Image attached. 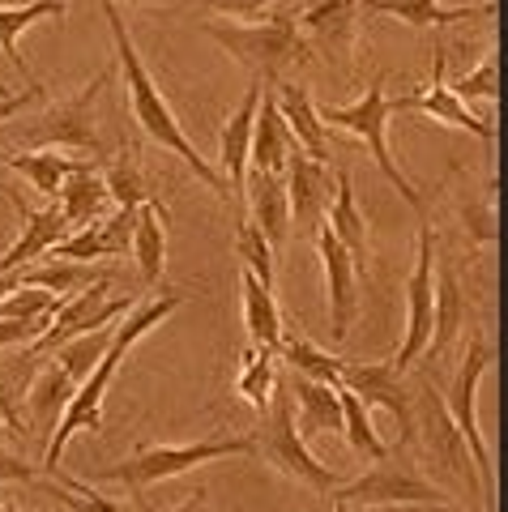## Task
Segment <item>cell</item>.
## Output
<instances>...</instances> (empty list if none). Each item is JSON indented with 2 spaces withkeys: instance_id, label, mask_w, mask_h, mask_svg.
Here are the masks:
<instances>
[{
  "instance_id": "obj_5",
  "label": "cell",
  "mask_w": 508,
  "mask_h": 512,
  "mask_svg": "<svg viewBox=\"0 0 508 512\" xmlns=\"http://www.w3.org/2000/svg\"><path fill=\"white\" fill-rule=\"evenodd\" d=\"M316 111H321V124H338V128H346V133H355L363 146L372 150V163L385 171V180L402 192V201L419 210L423 205L419 188L410 184V175L398 167V158H393V150H389L393 111H389V99H385V77H376V82L368 86V94H363L359 103H351V107H316Z\"/></svg>"
},
{
  "instance_id": "obj_19",
  "label": "cell",
  "mask_w": 508,
  "mask_h": 512,
  "mask_svg": "<svg viewBox=\"0 0 508 512\" xmlns=\"http://www.w3.org/2000/svg\"><path fill=\"white\" fill-rule=\"evenodd\" d=\"M299 18L308 47H321L329 56H346L355 47V30H359V0H312Z\"/></svg>"
},
{
  "instance_id": "obj_27",
  "label": "cell",
  "mask_w": 508,
  "mask_h": 512,
  "mask_svg": "<svg viewBox=\"0 0 508 512\" xmlns=\"http://www.w3.org/2000/svg\"><path fill=\"white\" fill-rule=\"evenodd\" d=\"M295 150V137L287 120L278 116V103L274 94H261V107H257V124H252V150H248V167L252 171H274L282 175V167H287V154Z\"/></svg>"
},
{
  "instance_id": "obj_23",
  "label": "cell",
  "mask_w": 508,
  "mask_h": 512,
  "mask_svg": "<svg viewBox=\"0 0 508 512\" xmlns=\"http://www.w3.org/2000/svg\"><path fill=\"white\" fill-rule=\"evenodd\" d=\"M274 103H278V116L287 120L291 137L304 146L308 158L316 163H329L333 150H329V137H325V124H321V111H316V99L308 94V86L299 82H274Z\"/></svg>"
},
{
  "instance_id": "obj_32",
  "label": "cell",
  "mask_w": 508,
  "mask_h": 512,
  "mask_svg": "<svg viewBox=\"0 0 508 512\" xmlns=\"http://www.w3.org/2000/svg\"><path fill=\"white\" fill-rule=\"evenodd\" d=\"M39 355L30 346H18L13 350V359H0V431H9V436H26L22 427V410H18V397H26V384L30 376L39 372Z\"/></svg>"
},
{
  "instance_id": "obj_20",
  "label": "cell",
  "mask_w": 508,
  "mask_h": 512,
  "mask_svg": "<svg viewBox=\"0 0 508 512\" xmlns=\"http://www.w3.org/2000/svg\"><path fill=\"white\" fill-rule=\"evenodd\" d=\"M13 205H18V214H22L26 222H22L18 244H13L5 256H0V274H13V269H22V265H35V256L52 252L60 239L73 231V227H69V218L60 214V205H56V201L47 205V210H30V205L18 201V197H13Z\"/></svg>"
},
{
  "instance_id": "obj_21",
  "label": "cell",
  "mask_w": 508,
  "mask_h": 512,
  "mask_svg": "<svg viewBox=\"0 0 508 512\" xmlns=\"http://www.w3.org/2000/svg\"><path fill=\"white\" fill-rule=\"evenodd\" d=\"M462 320H466V295H462V278H457L453 261L436 256V303H432V338H427L423 359H440L449 355L462 338Z\"/></svg>"
},
{
  "instance_id": "obj_16",
  "label": "cell",
  "mask_w": 508,
  "mask_h": 512,
  "mask_svg": "<svg viewBox=\"0 0 508 512\" xmlns=\"http://www.w3.org/2000/svg\"><path fill=\"white\" fill-rule=\"evenodd\" d=\"M316 239V252H321V269H325V291H329V325H333V338H346L351 333V320L359 312V269L351 261L338 239H333L329 227H321L312 235Z\"/></svg>"
},
{
  "instance_id": "obj_45",
  "label": "cell",
  "mask_w": 508,
  "mask_h": 512,
  "mask_svg": "<svg viewBox=\"0 0 508 512\" xmlns=\"http://www.w3.org/2000/svg\"><path fill=\"white\" fill-rule=\"evenodd\" d=\"M466 227L479 244H491V239H496V210H491V197L479 205V210H466Z\"/></svg>"
},
{
  "instance_id": "obj_44",
  "label": "cell",
  "mask_w": 508,
  "mask_h": 512,
  "mask_svg": "<svg viewBox=\"0 0 508 512\" xmlns=\"http://www.w3.org/2000/svg\"><path fill=\"white\" fill-rule=\"evenodd\" d=\"M39 470L30 466V461H22L18 453H9L5 444H0V483H35Z\"/></svg>"
},
{
  "instance_id": "obj_41",
  "label": "cell",
  "mask_w": 508,
  "mask_h": 512,
  "mask_svg": "<svg viewBox=\"0 0 508 512\" xmlns=\"http://www.w3.org/2000/svg\"><path fill=\"white\" fill-rule=\"evenodd\" d=\"M235 256L244 261L248 274H257L265 286H274V248L265 244V235L248 218H240V227H235Z\"/></svg>"
},
{
  "instance_id": "obj_34",
  "label": "cell",
  "mask_w": 508,
  "mask_h": 512,
  "mask_svg": "<svg viewBox=\"0 0 508 512\" xmlns=\"http://www.w3.org/2000/svg\"><path fill=\"white\" fill-rule=\"evenodd\" d=\"M9 167L18 171V175H26L35 192H43V197L56 201L60 184H65L69 175L82 167V158H69V154H56V150H35V154H13Z\"/></svg>"
},
{
  "instance_id": "obj_12",
  "label": "cell",
  "mask_w": 508,
  "mask_h": 512,
  "mask_svg": "<svg viewBox=\"0 0 508 512\" xmlns=\"http://www.w3.org/2000/svg\"><path fill=\"white\" fill-rule=\"evenodd\" d=\"M120 363H124V355H111L107 350V355L99 359V367L73 389L65 414H60V423H56V436H52V444H47V474L60 470V457H65V448H69V440L77 436V431H99L103 427V397H107V384H111V376H116Z\"/></svg>"
},
{
  "instance_id": "obj_26",
  "label": "cell",
  "mask_w": 508,
  "mask_h": 512,
  "mask_svg": "<svg viewBox=\"0 0 508 512\" xmlns=\"http://www.w3.org/2000/svg\"><path fill=\"white\" fill-rule=\"evenodd\" d=\"M240 303H244V329H248V342L261 346V350H274L282 338H287V329H282V312L274 303V286H265L257 274H240Z\"/></svg>"
},
{
  "instance_id": "obj_7",
  "label": "cell",
  "mask_w": 508,
  "mask_h": 512,
  "mask_svg": "<svg viewBox=\"0 0 508 512\" xmlns=\"http://www.w3.org/2000/svg\"><path fill=\"white\" fill-rule=\"evenodd\" d=\"M487 367H491V346H487L483 333H474L462 363H457V376L449 384V393L440 397L444 410H449V419H453V427L462 431V440L470 448V461H474V474H479V495L483 500H491V491H496V483H491V453H487V440L479 431V414H474V393H479V380L487 376Z\"/></svg>"
},
{
  "instance_id": "obj_14",
  "label": "cell",
  "mask_w": 508,
  "mask_h": 512,
  "mask_svg": "<svg viewBox=\"0 0 508 512\" xmlns=\"http://www.w3.org/2000/svg\"><path fill=\"white\" fill-rule=\"evenodd\" d=\"M282 184H287V201H291V218L299 222L304 235H316L325 222V210L333 201V171L329 163H316L304 150L287 154V167H282Z\"/></svg>"
},
{
  "instance_id": "obj_39",
  "label": "cell",
  "mask_w": 508,
  "mask_h": 512,
  "mask_svg": "<svg viewBox=\"0 0 508 512\" xmlns=\"http://www.w3.org/2000/svg\"><path fill=\"white\" fill-rule=\"evenodd\" d=\"M278 384V372H274V350H261V346H248L244 350V363H240V397L252 402L257 410H265L269 393Z\"/></svg>"
},
{
  "instance_id": "obj_47",
  "label": "cell",
  "mask_w": 508,
  "mask_h": 512,
  "mask_svg": "<svg viewBox=\"0 0 508 512\" xmlns=\"http://www.w3.org/2000/svg\"><path fill=\"white\" fill-rule=\"evenodd\" d=\"M158 512H210V491L197 487V491H193V500H184L180 508H158Z\"/></svg>"
},
{
  "instance_id": "obj_36",
  "label": "cell",
  "mask_w": 508,
  "mask_h": 512,
  "mask_svg": "<svg viewBox=\"0 0 508 512\" xmlns=\"http://www.w3.org/2000/svg\"><path fill=\"white\" fill-rule=\"evenodd\" d=\"M103 184H107V197L120 205V210H141V205H158L154 188L146 180V171H141V163L129 154H120V163H111L103 171Z\"/></svg>"
},
{
  "instance_id": "obj_15",
  "label": "cell",
  "mask_w": 508,
  "mask_h": 512,
  "mask_svg": "<svg viewBox=\"0 0 508 512\" xmlns=\"http://www.w3.org/2000/svg\"><path fill=\"white\" fill-rule=\"evenodd\" d=\"M389 111H419V116L440 120V124H449V128H466V133H474L479 141H491V137H496L491 120L474 116V111L449 90V82H444V47H440V43H436V56H432V82H427V90H419V94H402V99H393V103H389Z\"/></svg>"
},
{
  "instance_id": "obj_1",
  "label": "cell",
  "mask_w": 508,
  "mask_h": 512,
  "mask_svg": "<svg viewBox=\"0 0 508 512\" xmlns=\"http://www.w3.org/2000/svg\"><path fill=\"white\" fill-rule=\"evenodd\" d=\"M103 18H107V26H111V43H116V56H120V77H124V86H129L133 120L141 124V133H146L154 146H163V150H171L176 158H184L188 171H193L205 188L218 192V197L231 205L227 180H222L218 167L205 163V158L197 154V146L188 141V133H184L180 120H176V111H171V103L163 99V90H158L154 73L146 69V60H141L137 43H133V35H129V26H124L120 9H116V0H103Z\"/></svg>"
},
{
  "instance_id": "obj_42",
  "label": "cell",
  "mask_w": 508,
  "mask_h": 512,
  "mask_svg": "<svg viewBox=\"0 0 508 512\" xmlns=\"http://www.w3.org/2000/svg\"><path fill=\"white\" fill-rule=\"evenodd\" d=\"M500 69H496V52H487L479 64H474V69L470 73H462V77H457V82L449 86L453 94H457V99H462V103H474V99H496V94H500Z\"/></svg>"
},
{
  "instance_id": "obj_22",
  "label": "cell",
  "mask_w": 508,
  "mask_h": 512,
  "mask_svg": "<svg viewBox=\"0 0 508 512\" xmlns=\"http://www.w3.org/2000/svg\"><path fill=\"white\" fill-rule=\"evenodd\" d=\"M282 384H287V393H291L299 436H329V431H342L338 389H329L321 380H308L299 372H282Z\"/></svg>"
},
{
  "instance_id": "obj_43",
  "label": "cell",
  "mask_w": 508,
  "mask_h": 512,
  "mask_svg": "<svg viewBox=\"0 0 508 512\" xmlns=\"http://www.w3.org/2000/svg\"><path fill=\"white\" fill-rule=\"evenodd\" d=\"M193 5L214 9L222 18H257V13H265L274 0H193Z\"/></svg>"
},
{
  "instance_id": "obj_4",
  "label": "cell",
  "mask_w": 508,
  "mask_h": 512,
  "mask_svg": "<svg viewBox=\"0 0 508 512\" xmlns=\"http://www.w3.org/2000/svg\"><path fill=\"white\" fill-rule=\"evenodd\" d=\"M252 444L248 436H210V440H193V444H154V448H141V453L124 457L120 466H103L99 478L107 483H124L129 491H146L163 478H176L205 466V461H222V457H248Z\"/></svg>"
},
{
  "instance_id": "obj_10",
  "label": "cell",
  "mask_w": 508,
  "mask_h": 512,
  "mask_svg": "<svg viewBox=\"0 0 508 512\" xmlns=\"http://www.w3.org/2000/svg\"><path fill=\"white\" fill-rule=\"evenodd\" d=\"M111 82V69H103L86 90H77L73 99H60L43 111L39 120L26 124V141L35 146H60V150H86L99 154V128H94V99L103 94V86Z\"/></svg>"
},
{
  "instance_id": "obj_31",
  "label": "cell",
  "mask_w": 508,
  "mask_h": 512,
  "mask_svg": "<svg viewBox=\"0 0 508 512\" xmlns=\"http://www.w3.org/2000/svg\"><path fill=\"white\" fill-rule=\"evenodd\" d=\"M73 389H77V384L69 380V372L56 359L39 363V372L30 376V384H26V406H30V419H35V427L60 423V414H65Z\"/></svg>"
},
{
  "instance_id": "obj_6",
  "label": "cell",
  "mask_w": 508,
  "mask_h": 512,
  "mask_svg": "<svg viewBox=\"0 0 508 512\" xmlns=\"http://www.w3.org/2000/svg\"><path fill=\"white\" fill-rule=\"evenodd\" d=\"M329 504H351V508H432V504H449L436 483L419 478L402 461L380 457L372 461V470L351 483H338L329 491Z\"/></svg>"
},
{
  "instance_id": "obj_37",
  "label": "cell",
  "mask_w": 508,
  "mask_h": 512,
  "mask_svg": "<svg viewBox=\"0 0 508 512\" xmlns=\"http://www.w3.org/2000/svg\"><path fill=\"white\" fill-rule=\"evenodd\" d=\"M338 402H342V436H346V444H351L363 461H380V457H389V448H385V440H380V431L372 427L368 406H363L359 397H355L351 389H346V384L338 389Z\"/></svg>"
},
{
  "instance_id": "obj_48",
  "label": "cell",
  "mask_w": 508,
  "mask_h": 512,
  "mask_svg": "<svg viewBox=\"0 0 508 512\" xmlns=\"http://www.w3.org/2000/svg\"><path fill=\"white\" fill-rule=\"evenodd\" d=\"M18 286H22V282H18V274H0V299H5L9 291H18Z\"/></svg>"
},
{
  "instance_id": "obj_52",
  "label": "cell",
  "mask_w": 508,
  "mask_h": 512,
  "mask_svg": "<svg viewBox=\"0 0 508 512\" xmlns=\"http://www.w3.org/2000/svg\"><path fill=\"white\" fill-rule=\"evenodd\" d=\"M0 512H13V508H5V504H0Z\"/></svg>"
},
{
  "instance_id": "obj_33",
  "label": "cell",
  "mask_w": 508,
  "mask_h": 512,
  "mask_svg": "<svg viewBox=\"0 0 508 512\" xmlns=\"http://www.w3.org/2000/svg\"><path fill=\"white\" fill-rule=\"evenodd\" d=\"M13 274H18L22 286H39V291H52L60 299H69L77 291H86L90 282L107 278V274H94L82 261H60V256H47L43 265H22V269H13Z\"/></svg>"
},
{
  "instance_id": "obj_17",
  "label": "cell",
  "mask_w": 508,
  "mask_h": 512,
  "mask_svg": "<svg viewBox=\"0 0 508 512\" xmlns=\"http://www.w3.org/2000/svg\"><path fill=\"white\" fill-rule=\"evenodd\" d=\"M261 94L265 82L252 77V86L244 90L240 107L227 116L218 133V175L227 180L231 188V201H240V188H244V175H248V150H252V124H257V107H261Z\"/></svg>"
},
{
  "instance_id": "obj_38",
  "label": "cell",
  "mask_w": 508,
  "mask_h": 512,
  "mask_svg": "<svg viewBox=\"0 0 508 512\" xmlns=\"http://www.w3.org/2000/svg\"><path fill=\"white\" fill-rule=\"evenodd\" d=\"M107 346H111V329H90V333H77V338H69L65 346H56V363L69 372L73 384H82L94 367H99V359L107 355Z\"/></svg>"
},
{
  "instance_id": "obj_25",
  "label": "cell",
  "mask_w": 508,
  "mask_h": 512,
  "mask_svg": "<svg viewBox=\"0 0 508 512\" xmlns=\"http://www.w3.org/2000/svg\"><path fill=\"white\" fill-rule=\"evenodd\" d=\"M376 13H389L415 30H440V26H457V22H474V18H491L496 13V0H483V5H440V0H359Z\"/></svg>"
},
{
  "instance_id": "obj_40",
  "label": "cell",
  "mask_w": 508,
  "mask_h": 512,
  "mask_svg": "<svg viewBox=\"0 0 508 512\" xmlns=\"http://www.w3.org/2000/svg\"><path fill=\"white\" fill-rule=\"evenodd\" d=\"M47 495L60 504H69L73 512H129V508H120L116 500H107V495L94 491L86 478H69V474H47Z\"/></svg>"
},
{
  "instance_id": "obj_3",
  "label": "cell",
  "mask_w": 508,
  "mask_h": 512,
  "mask_svg": "<svg viewBox=\"0 0 508 512\" xmlns=\"http://www.w3.org/2000/svg\"><path fill=\"white\" fill-rule=\"evenodd\" d=\"M205 35L218 39L265 86L282 82V73H287L291 64L312 60V47L304 39V30H299L295 13H274V18H265L257 26H214L210 22Z\"/></svg>"
},
{
  "instance_id": "obj_8",
  "label": "cell",
  "mask_w": 508,
  "mask_h": 512,
  "mask_svg": "<svg viewBox=\"0 0 508 512\" xmlns=\"http://www.w3.org/2000/svg\"><path fill=\"white\" fill-rule=\"evenodd\" d=\"M415 440L423 448L427 466L436 474L453 478V483H474L479 487V474H474V461H470V448L462 440V431L453 427L449 410H444L440 393L432 384H423L415 393Z\"/></svg>"
},
{
  "instance_id": "obj_2",
  "label": "cell",
  "mask_w": 508,
  "mask_h": 512,
  "mask_svg": "<svg viewBox=\"0 0 508 512\" xmlns=\"http://www.w3.org/2000/svg\"><path fill=\"white\" fill-rule=\"evenodd\" d=\"M248 444H252V453H261L278 474H287L291 483L308 487L316 495H329L333 487L342 483V478L333 474L325 461L312 457L308 440L299 436L295 410H291V393H287V384H282V376L274 384V393H269L265 410H257V431L248 436Z\"/></svg>"
},
{
  "instance_id": "obj_13",
  "label": "cell",
  "mask_w": 508,
  "mask_h": 512,
  "mask_svg": "<svg viewBox=\"0 0 508 512\" xmlns=\"http://www.w3.org/2000/svg\"><path fill=\"white\" fill-rule=\"evenodd\" d=\"M342 384L363 406H380L398 419L402 444L415 440V393L406 389V376L393 372L389 363H346L342 359Z\"/></svg>"
},
{
  "instance_id": "obj_18",
  "label": "cell",
  "mask_w": 508,
  "mask_h": 512,
  "mask_svg": "<svg viewBox=\"0 0 508 512\" xmlns=\"http://www.w3.org/2000/svg\"><path fill=\"white\" fill-rule=\"evenodd\" d=\"M240 201L248 205V222L265 235L269 248H282L291 239V201H287V184L282 175L274 171H252L244 175V188H240Z\"/></svg>"
},
{
  "instance_id": "obj_9",
  "label": "cell",
  "mask_w": 508,
  "mask_h": 512,
  "mask_svg": "<svg viewBox=\"0 0 508 512\" xmlns=\"http://www.w3.org/2000/svg\"><path fill=\"white\" fill-rule=\"evenodd\" d=\"M432 303H436V231L423 222L419 231V248H415V269L406 278V338L393 355V372H410L432 338Z\"/></svg>"
},
{
  "instance_id": "obj_28",
  "label": "cell",
  "mask_w": 508,
  "mask_h": 512,
  "mask_svg": "<svg viewBox=\"0 0 508 512\" xmlns=\"http://www.w3.org/2000/svg\"><path fill=\"white\" fill-rule=\"evenodd\" d=\"M107 184H103V175L94 163H86L82 158V167H77L65 184H60L56 192V205H60V214L69 218V227H86V222H99L103 218V205H107Z\"/></svg>"
},
{
  "instance_id": "obj_30",
  "label": "cell",
  "mask_w": 508,
  "mask_h": 512,
  "mask_svg": "<svg viewBox=\"0 0 508 512\" xmlns=\"http://www.w3.org/2000/svg\"><path fill=\"white\" fill-rule=\"evenodd\" d=\"M69 0H26V5H0V52H5L13 64H18V73L26 77V86H35V77H30V64L18 47V35L26 26H35L43 18H65Z\"/></svg>"
},
{
  "instance_id": "obj_24",
  "label": "cell",
  "mask_w": 508,
  "mask_h": 512,
  "mask_svg": "<svg viewBox=\"0 0 508 512\" xmlns=\"http://www.w3.org/2000/svg\"><path fill=\"white\" fill-rule=\"evenodd\" d=\"M325 218H329L325 227L333 231V239L351 252L359 278H368V222H363L359 205H355V184H351V175L346 171L333 175V201H329Z\"/></svg>"
},
{
  "instance_id": "obj_49",
  "label": "cell",
  "mask_w": 508,
  "mask_h": 512,
  "mask_svg": "<svg viewBox=\"0 0 508 512\" xmlns=\"http://www.w3.org/2000/svg\"><path fill=\"white\" fill-rule=\"evenodd\" d=\"M333 512H372V508H351V504H333Z\"/></svg>"
},
{
  "instance_id": "obj_29",
  "label": "cell",
  "mask_w": 508,
  "mask_h": 512,
  "mask_svg": "<svg viewBox=\"0 0 508 512\" xmlns=\"http://www.w3.org/2000/svg\"><path fill=\"white\" fill-rule=\"evenodd\" d=\"M133 261L141 269V282L154 286L167 269V210L163 205H141L137 210V227H133Z\"/></svg>"
},
{
  "instance_id": "obj_53",
  "label": "cell",
  "mask_w": 508,
  "mask_h": 512,
  "mask_svg": "<svg viewBox=\"0 0 508 512\" xmlns=\"http://www.w3.org/2000/svg\"><path fill=\"white\" fill-rule=\"evenodd\" d=\"M137 5H146V0H137Z\"/></svg>"
},
{
  "instance_id": "obj_50",
  "label": "cell",
  "mask_w": 508,
  "mask_h": 512,
  "mask_svg": "<svg viewBox=\"0 0 508 512\" xmlns=\"http://www.w3.org/2000/svg\"><path fill=\"white\" fill-rule=\"evenodd\" d=\"M419 512H457V508H449V504H432V508H419Z\"/></svg>"
},
{
  "instance_id": "obj_35",
  "label": "cell",
  "mask_w": 508,
  "mask_h": 512,
  "mask_svg": "<svg viewBox=\"0 0 508 512\" xmlns=\"http://www.w3.org/2000/svg\"><path fill=\"white\" fill-rule=\"evenodd\" d=\"M278 355L287 359V372H299V376H308V380H321V384H329V389H342V359L338 355H325L316 342L291 333V338H282Z\"/></svg>"
},
{
  "instance_id": "obj_46",
  "label": "cell",
  "mask_w": 508,
  "mask_h": 512,
  "mask_svg": "<svg viewBox=\"0 0 508 512\" xmlns=\"http://www.w3.org/2000/svg\"><path fill=\"white\" fill-rule=\"evenodd\" d=\"M39 99H43L39 82H35V86H26L22 94H9V99H0V124H5V120H18V111L30 107V103H39Z\"/></svg>"
},
{
  "instance_id": "obj_51",
  "label": "cell",
  "mask_w": 508,
  "mask_h": 512,
  "mask_svg": "<svg viewBox=\"0 0 508 512\" xmlns=\"http://www.w3.org/2000/svg\"><path fill=\"white\" fill-rule=\"evenodd\" d=\"M0 99H9V86L5 82H0Z\"/></svg>"
},
{
  "instance_id": "obj_11",
  "label": "cell",
  "mask_w": 508,
  "mask_h": 512,
  "mask_svg": "<svg viewBox=\"0 0 508 512\" xmlns=\"http://www.w3.org/2000/svg\"><path fill=\"white\" fill-rule=\"evenodd\" d=\"M107 291H111V278H99V282H90L86 291H77V295H69L65 303H60V312L52 316V325H47V333L43 338L30 346L39 359H47V355H56V346H65L69 338H77V333H90V329H103V325H111V320H120L124 312L133 308L129 299H107Z\"/></svg>"
}]
</instances>
